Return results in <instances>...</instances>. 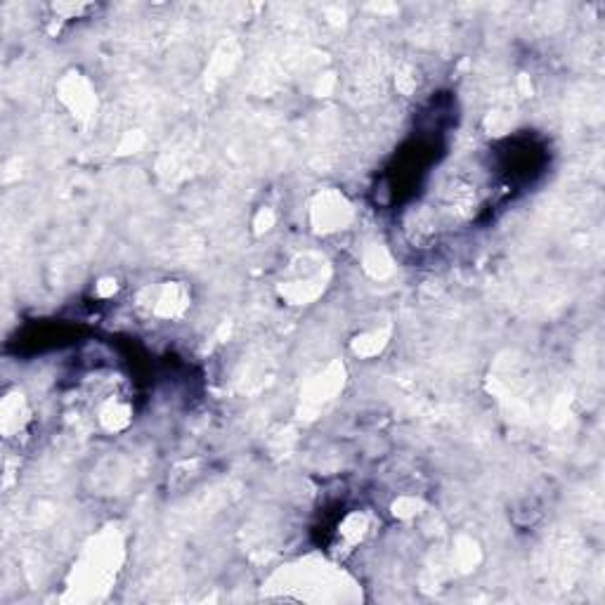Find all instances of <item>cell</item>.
<instances>
[{
    "label": "cell",
    "instance_id": "cell-1",
    "mask_svg": "<svg viewBox=\"0 0 605 605\" xmlns=\"http://www.w3.org/2000/svg\"><path fill=\"white\" fill-rule=\"evenodd\" d=\"M190 308V291L178 282H161L149 289L140 291L138 296V310L147 317H156V320H178Z\"/></svg>",
    "mask_w": 605,
    "mask_h": 605
},
{
    "label": "cell",
    "instance_id": "cell-2",
    "mask_svg": "<svg viewBox=\"0 0 605 605\" xmlns=\"http://www.w3.org/2000/svg\"><path fill=\"white\" fill-rule=\"evenodd\" d=\"M29 409L24 405V398L19 393H12L3 402V431L5 438H19L24 433L26 424H29Z\"/></svg>",
    "mask_w": 605,
    "mask_h": 605
}]
</instances>
